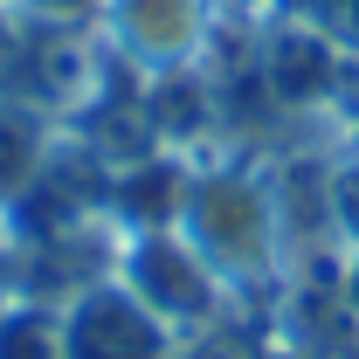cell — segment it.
Wrapping results in <instances>:
<instances>
[{"instance_id":"obj_1","label":"cell","mask_w":359,"mask_h":359,"mask_svg":"<svg viewBox=\"0 0 359 359\" xmlns=\"http://www.w3.org/2000/svg\"><path fill=\"white\" fill-rule=\"evenodd\" d=\"M159 318L145 311L138 297H83V311L69 318V339H62V359H159Z\"/></svg>"}]
</instances>
